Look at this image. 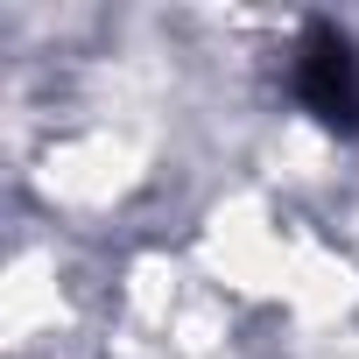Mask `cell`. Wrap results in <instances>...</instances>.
<instances>
[{
  "label": "cell",
  "mask_w": 359,
  "mask_h": 359,
  "mask_svg": "<svg viewBox=\"0 0 359 359\" xmlns=\"http://www.w3.org/2000/svg\"><path fill=\"white\" fill-rule=\"evenodd\" d=\"M296 99L324 127H338V134L359 127V50L338 29H310L303 36V50H296Z\"/></svg>",
  "instance_id": "6da1fadb"
}]
</instances>
